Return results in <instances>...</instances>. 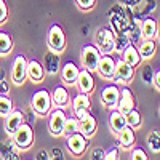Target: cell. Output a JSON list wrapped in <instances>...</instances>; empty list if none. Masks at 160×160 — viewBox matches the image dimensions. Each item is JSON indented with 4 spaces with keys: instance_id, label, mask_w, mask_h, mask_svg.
<instances>
[{
    "instance_id": "cell-1",
    "label": "cell",
    "mask_w": 160,
    "mask_h": 160,
    "mask_svg": "<svg viewBox=\"0 0 160 160\" xmlns=\"http://www.w3.org/2000/svg\"><path fill=\"white\" fill-rule=\"evenodd\" d=\"M95 45L101 55H112L115 48V35L111 29L101 28L95 34Z\"/></svg>"
},
{
    "instance_id": "cell-2",
    "label": "cell",
    "mask_w": 160,
    "mask_h": 160,
    "mask_svg": "<svg viewBox=\"0 0 160 160\" xmlns=\"http://www.w3.org/2000/svg\"><path fill=\"white\" fill-rule=\"evenodd\" d=\"M11 136H13V144H15L18 149H22V151L29 149L31 146H32V142H34L32 127L29 123H26V122H22Z\"/></svg>"
},
{
    "instance_id": "cell-3",
    "label": "cell",
    "mask_w": 160,
    "mask_h": 160,
    "mask_svg": "<svg viewBox=\"0 0 160 160\" xmlns=\"http://www.w3.org/2000/svg\"><path fill=\"white\" fill-rule=\"evenodd\" d=\"M99 58H101V53L96 48V45H83L82 51H80V64H82L83 69L90 72L96 71Z\"/></svg>"
},
{
    "instance_id": "cell-4",
    "label": "cell",
    "mask_w": 160,
    "mask_h": 160,
    "mask_svg": "<svg viewBox=\"0 0 160 160\" xmlns=\"http://www.w3.org/2000/svg\"><path fill=\"white\" fill-rule=\"evenodd\" d=\"M51 95L47 90H38L34 93V96L31 99V106L38 115H47L51 109Z\"/></svg>"
},
{
    "instance_id": "cell-5",
    "label": "cell",
    "mask_w": 160,
    "mask_h": 160,
    "mask_svg": "<svg viewBox=\"0 0 160 160\" xmlns=\"http://www.w3.org/2000/svg\"><path fill=\"white\" fill-rule=\"evenodd\" d=\"M28 78V61L22 55L16 56L13 59V68H11V82L15 85H22Z\"/></svg>"
},
{
    "instance_id": "cell-6",
    "label": "cell",
    "mask_w": 160,
    "mask_h": 160,
    "mask_svg": "<svg viewBox=\"0 0 160 160\" xmlns=\"http://www.w3.org/2000/svg\"><path fill=\"white\" fill-rule=\"evenodd\" d=\"M48 47H50V50L56 51V53L64 51V48H66V34H64L61 26L55 24V26H51V29L48 31Z\"/></svg>"
},
{
    "instance_id": "cell-7",
    "label": "cell",
    "mask_w": 160,
    "mask_h": 160,
    "mask_svg": "<svg viewBox=\"0 0 160 160\" xmlns=\"http://www.w3.org/2000/svg\"><path fill=\"white\" fill-rule=\"evenodd\" d=\"M88 146V138L83 136L80 131H75L68 136V149L72 155H82L87 151Z\"/></svg>"
},
{
    "instance_id": "cell-8",
    "label": "cell",
    "mask_w": 160,
    "mask_h": 160,
    "mask_svg": "<svg viewBox=\"0 0 160 160\" xmlns=\"http://www.w3.org/2000/svg\"><path fill=\"white\" fill-rule=\"evenodd\" d=\"M135 77V68L130 66L128 62H125L122 58L115 61V74H114V80L115 82H131Z\"/></svg>"
},
{
    "instance_id": "cell-9",
    "label": "cell",
    "mask_w": 160,
    "mask_h": 160,
    "mask_svg": "<svg viewBox=\"0 0 160 160\" xmlns=\"http://www.w3.org/2000/svg\"><path fill=\"white\" fill-rule=\"evenodd\" d=\"M96 71L99 72L101 77L108 78V80H112L114 74H115V59L111 55H101Z\"/></svg>"
},
{
    "instance_id": "cell-10",
    "label": "cell",
    "mask_w": 160,
    "mask_h": 160,
    "mask_svg": "<svg viewBox=\"0 0 160 160\" xmlns=\"http://www.w3.org/2000/svg\"><path fill=\"white\" fill-rule=\"evenodd\" d=\"M118 98H120V88L117 85H109L102 88L101 91V101L104 102V106H108L111 109H117Z\"/></svg>"
},
{
    "instance_id": "cell-11",
    "label": "cell",
    "mask_w": 160,
    "mask_h": 160,
    "mask_svg": "<svg viewBox=\"0 0 160 160\" xmlns=\"http://www.w3.org/2000/svg\"><path fill=\"white\" fill-rule=\"evenodd\" d=\"M96 128H98L96 118L93 117L90 112H87L83 117H80V118H78V131L82 133L83 136L91 138V136L96 133Z\"/></svg>"
},
{
    "instance_id": "cell-12",
    "label": "cell",
    "mask_w": 160,
    "mask_h": 160,
    "mask_svg": "<svg viewBox=\"0 0 160 160\" xmlns=\"http://www.w3.org/2000/svg\"><path fill=\"white\" fill-rule=\"evenodd\" d=\"M66 118H68V115H66V112L61 111V109H56V111L51 112V115H50V131H51L53 136L62 135Z\"/></svg>"
},
{
    "instance_id": "cell-13",
    "label": "cell",
    "mask_w": 160,
    "mask_h": 160,
    "mask_svg": "<svg viewBox=\"0 0 160 160\" xmlns=\"http://www.w3.org/2000/svg\"><path fill=\"white\" fill-rule=\"evenodd\" d=\"M117 109L122 114H127L131 109H135V96H133V93H131L130 88L123 87L122 90H120V98H118Z\"/></svg>"
},
{
    "instance_id": "cell-14",
    "label": "cell",
    "mask_w": 160,
    "mask_h": 160,
    "mask_svg": "<svg viewBox=\"0 0 160 160\" xmlns=\"http://www.w3.org/2000/svg\"><path fill=\"white\" fill-rule=\"evenodd\" d=\"M22 122H24V114L18 109H13L10 114L5 115V131L11 136Z\"/></svg>"
},
{
    "instance_id": "cell-15",
    "label": "cell",
    "mask_w": 160,
    "mask_h": 160,
    "mask_svg": "<svg viewBox=\"0 0 160 160\" xmlns=\"http://www.w3.org/2000/svg\"><path fill=\"white\" fill-rule=\"evenodd\" d=\"M74 114L77 118L83 117L87 112H90V106H91V101H90V96L87 93H82L80 91L78 95L74 98Z\"/></svg>"
},
{
    "instance_id": "cell-16",
    "label": "cell",
    "mask_w": 160,
    "mask_h": 160,
    "mask_svg": "<svg viewBox=\"0 0 160 160\" xmlns=\"http://www.w3.org/2000/svg\"><path fill=\"white\" fill-rule=\"evenodd\" d=\"M77 87L82 93H91L95 90V78H93V74L87 69H82L78 72V77H77Z\"/></svg>"
},
{
    "instance_id": "cell-17",
    "label": "cell",
    "mask_w": 160,
    "mask_h": 160,
    "mask_svg": "<svg viewBox=\"0 0 160 160\" xmlns=\"http://www.w3.org/2000/svg\"><path fill=\"white\" fill-rule=\"evenodd\" d=\"M120 58H122L125 62H128L130 66H133V68H136V66L141 64V55H139V50L133 45V43H128L125 47V50L120 53Z\"/></svg>"
},
{
    "instance_id": "cell-18",
    "label": "cell",
    "mask_w": 160,
    "mask_h": 160,
    "mask_svg": "<svg viewBox=\"0 0 160 160\" xmlns=\"http://www.w3.org/2000/svg\"><path fill=\"white\" fill-rule=\"evenodd\" d=\"M117 138H118V142L123 149H130L133 148V144L136 141V135H135V128H131L130 125H125L122 130L117 133Z\"/></svg>"
},
{
    "instance_id": "cell-19",
    "label": "cell",
    "mask_w": 160,
    "mask_h": 160,
    "mask_svg": "<svg viewBox=\"0 0 160 160\" xmlns=\"http://www.w3.org/2000/svg\"><path fill=\"white\" fill-rule=\"evenodd\" d=\"M43 69L50 75H55V74L59 72V55L56 51L50 50L45 55V58H43Z\"/></svg>"
},
{
    "instance_id": "cell-20",
    "label": "cell",
    "mask_w": 160,
    "mask_h": 160,
    "mask_svg": "<svg viewBox=\"0 0 160 160\" xmlns=\"http://www.w3.org/2000/svg\"><path fill=\"white\" fill-rule=\"evenodd\" d=\"M28 77L32 80L34 83H40L43 80V77H45L43 66L40 64L38 61H35V59L28 61Z\"/></svg>"
},
{
    "instance_id": "cell-21",
    "label": "cell",
    "mask_w": 160,
    "mask_h": 160,
    "mask_svg": "<svg viewBox=\"0 0 160 160\" xmlns=\"http://www.w3.org/2000/svg\"><path fill=\"white\" fill-rule=\"evenodd\" d=\"M78 66L75 62H66L62 66V71H61V75H62V80H64V83H68V85H74L77 82V77H78Z\"/></svg>"
},
{
    "instance_id": "cell-22",
    "label": "cell",
    "mask_w": 160,
    "mask_h": 160,
    "mask_svg": "<svg viewBox=\"0 0 160 160\" xmlns=\"http://www.w3.org/2000/svg\"><path fill=\"white\" fill-rule=\"evenodd\" d=\"M109 125H111V130L115 133L120 131L125 125H127V120H125V114H122L118 109H115V111H112L111 112V115H109Z\"/></svg>"
},
{
    "instance_id": "cell-23",
    "label": "cell",
    "mask_w": 160,
    "mask_h": 160,
    "mask_svg": "<svg viewBox=\"0 0 160 160\" xmlns=\"http://www.w3.org/2000/svg\"><path fill=\"white\" fill-rule=\"evenodd\" d=\"M157 28L158 22L154 18H146L141 24V32L144 38H155L157 37Z\"/></svg>"
},
{
    "instance_id": "cell-24",
    "label": "cell",
    "mask_w": 160,
    "mask_h": 160,
    "mask_svg": "<svg viewBox=\"0 0 160 160\" xmlns=\"http://www.w3.org/2000/svg\"><path fill=\"white\" fill-rule=\"evenodd\" d=\"M155 53V42L154 38H144L139 45V55L142 59H149Z\"/></svg>"
},
{
    "instance_id": "cell-25",
    "label": "cell",
    "mask_w": 160,
    "mask_h": 160,
    "mask_svg": "<svg viewBox=\"0 0 160 160\" xmlns=\"http://www.w3.org/2000/svg\"><path fill=\"white\" fill-rule=\"evenodd\" d=\"M51 101L56 106H66L69 102V93L64 87H56L55 91L51 93Z\"/></svg>"
},
{
    "instance_id": "cell-26",
    "label": "cell",
    "mask_w": 160,
    "mask_h": 160,
    "mask_svg": "<svg viewBox=\"0 0 160 160\" xmlns=\"http://www.w3.org/2000/svg\"><path fill=\"white\" fill-rule=\"evenodd\" d=\"M148 148L152 152H160V130L155 128L148 135Z\"/></svg>"
},
{
    "instance_id": "cell-27",
    "label": "cell",
    "mask_w": 160,
    "mask_h": 160,
    "mask_svg": "<svg viewBox=\"0 0 160 160\" xmlns=\"http://www.w3.org/2000/svg\"><path fill=\"white\" fill-rule=\"evenodd\" d=\"M125 120H127V125H130L131 128H139L141 123H142L141 114H139V111H136V109H131L130 112H127V114H125Z\"/></svg>"
},
{
    "instance_id": "cell-28",
    "label": "cell",
    "mask_w": 160,
    "mask_h": 160,
    "mask_svg": "<svg viewBox=\"0 0 160 160\" xmlns=\"http://www.w3.org/2000/svg\"><path fill=\"white\" fill-rule=\"evenodd\" d=\"M13 50V38L7 32H0V55H7Z\"/></svg>"
},
{
    "instance_id": "cell-29",
    "label": "cell",
    "mask_w": 160,
    "mask_h": 160,
    "mask_svg": "<svg viewBox=\"0 0 160 160\" xmlns=\"http://www.w3.org/2000/svg\"><path fill=\"white\" fill-rule=\"evenodd\" d=\"M78 131V118L77 117H68L66 118V122H64V128H62V135L66 136H69L72 135V133Z\"/></svg>"
},
{
    "instance_id": "cell-30",
    "label": "cell",
    "mask_w": 160,
    "mask_h": 160,
    "mask_svg": "<svg viewBox=\"0 0 160 160\" xmlns=\"http://www.w3.org/2000/svg\"><path fill=\"white\" fill-rule=\"evenodd\" d=\"M13 111V101L8 95H0V115H7Z\"/></svg>"
},
{
    "instance_id": "cell-31",
    "label": "cell",
    "mask_w": 160,
    "mask_h": 160,
    "mask_svg": "<svg viewBox=\"0 0 160 160\" xmlns=\"http://www.w3.org/2000/svg\"><path fill=\"white\" fill-rule=\"evenodd\" d=\"M128 43H131V42H130V37H128L127 34L117 35V37H115V48H114V51L120 55V53L125 50V47H127Z\"/></svg>"
},
{
    "instance_id": "cell-32",
    "label": "cell",
    "mask_w": 160,
    "mask_h": 160,
    "mask_svg": "<svg viewBox=\"0 0 160 160\" xmlns=\"http://www.w3.org/2000/svg\"><path fill=\"white\" fill-rule=\"evenodd\" d=\"M154 75H155V72H154L152 66H144L142 71H141V80L146 85H152L154 83Z\"/></svg>"
},
{
    "instance_id": "cell-33",
    "label": "cell",
    "mask_w": 160,
    "mask_h": 160,
    "mask_svg": "<svg viewBox=\"0 0 160 160\" xmlns=\"http://www.w3.org/2000/svg\"><path fill=\"white\" fill-rule=\"evenodd\" d=\"M130 158H133V160H148L149 157H148V154H146V151H144V149L136 148V149H133V151H131Z\"/></svg>"
},
{
    "instance_id": "cell-34",
    "label": "cell",
    "mask_w": 160,
    "mask_h": 160,
    "mask_svg": "<svg viewBox=\"0 0 160 160\" xmlns=\"http://www.w3.org/2000/svg\"><path fill=\"white\" fill-rule=\"evenodd\" d=\"M75 3L80 10H91L96 5V0H75Z\"/></svg>"
},
{
    "instance_id": "cell-35",
    "label": "cell",
    "mask_w": 160,
    "mask_h": 160,
    "mask_svg": "<svg viewBox=\"0 0 160 160\" xmlns=\"http://www.w3.org/2000/svg\"><path fill=\"white\" fill-rule=\"evenodd\" d=\"M8 18V7L5 3V0H0V24H3Z\"/></svg>"
},
{
    "instance_id": "cell-36",
    "label": "cell",
    "mask_w": 160,
    "mask_h": 160,
    "mask_svg": "<svg viewBox=\"0 0 160 160\" xmlns=\"http://www.w3.org/2000/svg\"><path fill=\"white\" fill-rule=\"evenodd\" d=\"M118 158V148H111L108 152H104V160H117Z\"/></svg>"
},
{
    "instance_id": "cell-37",
    "label": "cell",
    "mask_w": 160,
    "mask_h": 160,
    "mask_svg": "<svg viewBox=\"0 0 160 160\" xmlns=\"http://www.w3.org/2000/svg\"><path fill=\"white\" fill-rule=\"evenodd\" d=\"M10 93V83H8V80L3 78V80H0V95H8Z\"/></svg>"
},
{
    "instance_id": "cell-38",
    "label": "cell",
    "mask_w": 160,
    "mask_h": 160,
    "mask_svg": "<svg viewBox=\"0 0 160 160\" xmlns=\"http://www.w3.org/2000/svg\"><path fill=\"white\" fill-rule=\"evenodd\" d=\"M91 158H104V151L102 149H95L91 152Z\"/></svg>"
},
{
    "instance_id": "cell-39",
    "label": "cell",
    "mask_w": 160,
    "mask_h": 160,
    "mask_svg": "<svg viewBox=\"0 0 160 160\" xmlns=\"http://www.w3.org/2000/svg\"><path fill=\"white\" fill-rule=\"evenodd\" d=\"M152 85H155V88L157 90H160V69L155 72V75H154V83Z\"/></svg>"
},
{
    "instance_id": "cell-40",
    "label": "cell",
    "mask_w": 160,
    "mask_h": 160,
    "mask_svg": "<svg viewBox=\"0 0 160 160\" xmlns=\"http://www.w3.org/2000/svg\"><path fill=\"white\" fill-rule=\"evenodd\" d=\"M3 78H7V72L3 68H0V80H3Z\"/></svg>"
},
{
    "instance_id": "cell-41",
    "label": "cell",
    "mask_w": 160,
    "mask_h": 160,
    "mask_svg": "<svg viewBox=\"0 0 160 160\" xmlns=\"http://www.w3.org/2000/svg\"><path fill=\"white\" fill-rule=\"evenodd\" d=\"M157 37H158V40H160V26L157 28Z\"/></svg>"
}]
</instances>
